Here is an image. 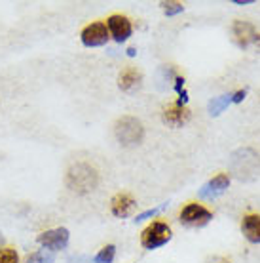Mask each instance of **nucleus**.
Instances as JSON below:
<instances>
[{
	"mask_svg": "<svg viewBox=\"0 0 260 263\" xmlns=\"http://www.w3.org/2000/svg\"><path fill=\"white\" fill-rule=\"evenodd\" d=\"M241 231L249 242L260 244V214H247L243 217Z\"/></svg>",
	"mask_w": 260,
	"mask_h": 263,
	"instance_id": "obj_13",
	"label": "nucleus"
},
{
	"mask_svg": "<svg viewBox=\"0 0 260 263\" xmlns=\"http://www.w3.org/2000/svg\"><path fill=\"white\" fill-rule=\"evenodd\" d=\"M247 96V90H237V92H232V103H241Z\"/></svg>",
	"mask_w": 260,
	"mask_h": 263,
	"instance_id": "obj_21",
	"label": "nucleus"
},
{
	"mask_svg": "<svg viewBox=\"0 0 260 263\" xmlns=\"http://www.w3.org/2000/svg\"><path fill=\"white\" fill-rule=\"evenodd\" d=\"M27 263H53V254L50 250H38L27 257Z\"/></svg>",
	"mask_w": 260,
	"mask_h": 263,
	"instance_id": "obj_17",
	"label": "nucleus"
},
{
	"mask_svg": "<svg viewBox=\"0 0 260 263\" xmlns=\"http://www.w3.org/2000/svg\"><path fill=\"white\" fill-rule=\"evenodd\" d=\"M228 166L240 181H251L260 172V155L251 147H241L232 153Z\"/></svg>",
	"mask_w": 260,
	"mask_h": 263,
	"instance_id": "obj_1",
	"label": "nucleus"
},
{
	"mask_svg": "<svg viewBox=\"0 0 260 263\" xmlns=\"http://www.w3.org/2000/svg\"><path fill=\"white\" fill-rule=\"evenodd\" d=\"M211 263H230L226 259V257H213V259H211Z\"/></svg>",
	"mask_w": 260,
	"mask_h": 263,
	"instance_id": "obj_23",
	"label": "nucleus"
},
{
	"mask_svg": "<svg viewBox=\"0 0 260 263\" xmlns=\"http://www.w3.org/2000/svg\"><path fill=\"white\" fill-rule=\"evenodd\" d=\"M67 187L78 195H88L95 191L99 185V174L88 162H76L67 172Z\"/></svg>",
	"mask_w": 260,
	"mask_h": 263,
	"instance_id": "obj_2",
	"label": "nucleus"
},
{
	"mask_svg": "<svg viewBox=\"0 0 260 263\" xmlns=\"http://www.w3.org/2000/svg\"><path fill=\"white\" fill-rule=\"evenodd\" d=\"M171 227L165 221H152L146 229L141 233V246L146 250H156L171 240Z\"/></svg>",
	"mask_w": 260,
	"mask_h": 263,
	"instance_id": "obj_4",
	"label": "nucleus"
},
{
	"mask_svg": "<svg viewBox=\"0 0 260 263\" xmlns=\"http://www.w3.org/2000/svg\"><path fill=\"white\" fill-rule=\"evenodd\" d=\"M232 34H234L235 44L240 48H247V46H251V44H254V42H256V36H258L254 25L249 23V21H234Z\"/></svg>",
	"mask_w": 260,
	"mask_h": 263,
	"instance_id": "obj_10",
	"label": "nucleus"
},
{
	"mask_svg": "<svg viewBox=\"0 0 260 263\" xmlns=\"http://www.w3.org/2000/svg\"><path fill=\"white\" fill-rule=\"evenodd\" d=\"M254 0H234V4L237 6H247V4H253Z\"/></svg>",
	"mask_w": 260,
	"mask_h": 263,
	"instance_id": "obj_22",
	"label": "nucleus"
},
{
	"mask_svg": "<svg viewBox=\"0 0 260 263\" xmlns=\"http://www.w3.org/2000/svg\"><path fill=\"white\" fill-rule=\"evenodd\" d=\"M0 244H2V233H0Z\"/></svg>",
	"mask_w": 260,
	"mask_h": 263,
	"instance_id": "obj_25",
	"label": "nucleus"
},
{
	"mask_svg": "<svg viewBox=\"0 0 260 263\" xmlns=\"http://www.w3.org/2000/svg\"><path fill=\"white\" fill-rule=\"evenodd\" d=\"M163 12H165V15L167 17H173V15H177V13L184 12V6H182L181 2H163Z\"/></svg>",
	"mask_w": 260,
	"mask_h": 263,
	"instance_id": "obj_19",
	"label": "nucleus"
},
{
	"mask_svg": "<svg viewBox=\"0 0 260 263\" xmlns=\"http://www.w3.org/2000/svg\"><path fill=\"white\" fill-rule=\"evenodd\" d=\"M254 44H256V46L260 48V33H258V36H256V42H254Z\"/></svg>",
	"mask_w": 260,
	"mask_h": 263,
	"instance_id": "obj_24",
	"label": "nucleus"
},
{
	"mask_svg": "<svg viewBox=\"0 0 260 263\" xmlns=\"http://www.w3.org/2000/svg\"><path fill=\"white\" fill-rule=\"evenodd\" d=\"M114 256H116V246L114 244H106L104 248L99 250V254L93 257L91 263H112L114 261Z\"/></svg>",
	"mask_w": 260,
	"mask_h": 263,
	"instance_id": "obj_16",
	"label": "nucleus"
},
{
	"mask_svg": "<svg viewBox=\"0 0 260 263\" xmlns=\"http://www.w3.org/2000/svg\"><path fill=\"white\" fill-rule=\"evenodd\" d=\"M228 185H230V176H228V174H219V176H215L213 179H209L207 183L203 185L202 189H200V193H198V197L207 198V200L221 197L222 193L228 189Z\"/></svg>",
	"mask_w": 260,
	"mask_h": 263,
	"instance_id": "obj_11",
	"label": "nucleus"
},
{
	"mask_svg": "<svg viewBox=\"0 0 260 263\" xmlns=\"http://www.w3.org/2000/svg\"><path fill=\"white\" fill-rule=\"evenodd\" d=\"M135 208V198L127 193H118L111 200V210L116 217H127Z\"/></svg>",
	"mask_w": 260,
	"mask_h": 263,
	"instance_id": "obj_12",
	"label": "nucleus"
},
{
	"mask_svg": "<svg viewBox=\"0 0 260 263\" xmlns=\"http://www.w3.org/2000/svg\"><path fill=\"white\" fill-rule=\"evenodd\" d=\"M141 80H143V74L129 67V69H125V71L120 72V77H118V86H120V90H124V92H133L137 90L139 86H141Z\"/></svg>",
	"mask_w": 260,
	"mask_h": 263,
	"instance_id": "obj_14",
	"label": "nucleus"
},
{
	"mask_svg": "<svg viewBox=\"0 0 260 263\" xmlns=\"http://www.w3.org/2000/svg\"><path fill=\"white\" fill-rule=\"evenodd\" d=\"M114 136L118 143L124 147H135L144 139V126L143 122L131 115L120 117L114 124Z\"/></svg>",
	"mask_w": 260,
	"mask_h": 263,
	"instance_id": "obj_3",
	"label": "nucleus"
},
{
	"mask_svg": "<svg viewBox=\"0 0 260 263\" xmlns=\"http://www.w3.org/2000/svg\"><path fill=\"white\" fill-rule=\"evenodd\" d=\"M228 105H232V93H224V96H219V98H213L209 101L207 111L211 117H219Z\"/></svg>",
	"mask_w": 260,
	"mask_h": 263,
	"instance_id": "obj_15",
	"label": "nucleus"
},
{
	"mask_svg": "<svg viewBox=\"0 0 260 263\" xmlns=\"http://www.w3.org/2000/svg\"><path fill=\"white\" fill-rule=\"evenodd\" d=\"M0 263H19V256L13 248H0Z\"/></svg>",
	"mask_w": 260,
	"mask_h": 263,
	"instance_id": "obj_18",
	"label": "nucleus"
},
{
	"mask_svg": "<svg viewBox=\"0 0 260 263\" xmlns=\"http://www.w3.org/2000/svg\"><path fill=\"white\" fill-rule=\"evenodd\" d=\"M109 39H111V34H109V29H106V23H104V21L90 23V25H85L84 29H82V33H80L82 44L88 48L103 46V44L109 42Z\"/></svg>",
	"mask_w": 260,
	"mask_h": 263,
	"instance_id": "obj_6",
	"label": "nucleus"
},
{
	"mask_svg": "<svg viewBox=\"0 0 260 263\" xmlns=\"http://www.w3.org/2000/svg\"><path fill=\"white\" fill-rule=\"evenodd\" d=\"M165 206H167V204H160L158 208H152V210H146V212H143V214H139L135 219H137V221H144V219H148V217L158 216V214H160V212H162Z\"/></svg>",
	"mask_w": 260,
	"mask_h": 263,
	"instance_id": "obj_20",
	"label": "nucleus"
},
{
	"mask_svg": "<svg viewBox=\"0 0 260 263\" xmlns=\"http://www.w3.org/2000/svg\"><path fill=\"white\" fill-rule=\"evenodd\" d=\"M106 29H109V34L116 42H125L131 36V33H133V25H131L129 17H125L122 13L111 15L106 20Z\"/></svg>",
	"mask_w": 260,
	"mask_h": 263,
	"instance_id": "obj_8",
	"label": "nucleus"
},
{
	"mask_svg": "<svg viewBox=\"0 0 260 263\" xmlns=\"http://www.w3.org/2000/svg\"><path fill=\"white\" fill-rule=\"evenodd\" d=\"M213 219V212L207 210L203 204L190 202L181 210V221L188 227H203Z\"/></svg>",
	"mask_w": 260,
	"mask_h": 263,
	"instance_id": "obj_5",
	"label": "nucleus"
},
{
	"mask_svg": "<svg viewBox=\"0 0 260 263\" xmlns=\"http://www.w3.org/2000/svg\"><path fill=\"white\" fill-rule=\"evenodd\" d=\"M69 238H71V233H69V229H65V227H57V229H50V231L40 233L38 238H36V242H38L44 250L57 252V250H63V248H67Z\"/></svg>",
	"mask_w": 260,
	"mask_h": 263,
	"instance_id": "obj_7",
	"label": "nucleus"
},
{
	"mask_svg": "<svg viewBox=\"0 0 260 263\" xmlns=\"http://www.w3.org/2000/svg\"><path fill=\"white\" fill-rule=\"evenodd\" d=\"M162 119L167 126H173V128H181L190 120V109L186 105H182L179 101L171 103L163 109Z\"/></svg>",
	"mask_w": 260,
	"mask_h": 263,
	"instance_id": "obj_9",
	"label": "nucleus"
}]
</instances>
